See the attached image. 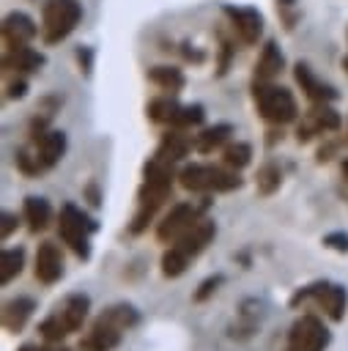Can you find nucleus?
<instances>
[{
  "label": "nucleus",
  "mask_w": 348,
  "mask_h": 351,
  "mask_svg": "<svg viewBox=\"0 0 348 351\" xmlns=\"http://www.w3.org/2000/svg\"><path fill=\"white\" fill-rule=\"evenodd\" d=\"M258 329H260V321H258V318L236 315V321H230V324H227V337H230V340L244 343V340L255 337V332H258Z\"/></svg>",
  "instance_id": "473e14b6"
},
{
  "label": "nucleus",
  "mask_w": 348,
  "mask_h": 351,
  "mask_svg": "<svg viewBox=\"0 0 348 351\" xmlns=\"http://www.w3.org/2000/svg\"><path fill=\"white\" fill-rule=\"evenodd\" d=\"M343 69H345V71H348V55H345V58H343Z\"/></svg>",
  "instance_id": "c03bdc74"
},
{
  "label": "nucleus",
  "mask_w": 348,
  "mask_h": 351,
  "mask_svg": "<svg viewBox=\"0 0 348 351\" xmlns=\"http://www.w3.org/2000/svg\"><path fill=\"white\" fill-rule=\"evenodd\" d=\"M225 274L222 271H214V274H208V277H203L200 282H197V288L192 291V302L195 304H206L208 299H214L216 293H219V288L225 285Z\"/></svg>",
  "instance_id": "7c9ffc66"
},
{
  "label": "nucleus",
  "mask_w": 348,
  "mask_h": 351,
  "mask_svg": "<svg viewBox=\"0 0 348 351\" xmlns=\"http://www.w3.org/2000/svg\"><path fill=\"white\" fill-rule=\"evenodd\" d=\"M233 126L230 123H214V126H206L195 134V151L197 154H214V151H222L230 137H233Z\"/></svg>",
  "instance_id": "5701e85b"
},
{
  "label": "nucleus",
  "mask_w": 348,
  "mask_h": 351,
  "mask_svg": "<svg viewBox=\"0 0 348 351\" xmlns=\"http://www.w3.org/2000/svg\"><path fill=\"white\" fill-rule=\"evenodd\" d=\"M329 346H332V329L315 313H301L288 329L285 351H326Z\"/></svg>",
  "instance_id": "9d476101"
},
{
  "label": "nucleus",
  "mask_w": 348,
  "mask_h": 351,
  "mask_svg": "<svg viewBox=\"0 0 348 351\" xmlns=\"http://www.w3.org/2000/svg\"><path fill=\"white\" fill-rule=\"evenodd\" d=\"M82 19V3L79 0H47L41 5V38L44 44H60L66 41Z\"/></svg>",
  "instance_id": "1a4fd4ad"
},
{
  "label": "nucleus",
  "mask_w": 348,
  "mask_h": 351,
  "mask_svg": "<svg viewBox=\"0 0 348 351\" xmlns=\"http://www.w3.org/2000/svg\"><path fill=\"white\" fill-rule=\"evenodd\" d=\"M252 99L258 107V115L274 126H285L293 123L299 118V101L293 96V90L274 85V82H258L252 85Z\"/></svg>",
  "instance_id": "0eeeda50"
},
{
  "label": "nucleus",
  "mask_w": 348,
  "mask_h": 351,
  "mask_svg": "<svg viewBox=\"0 0 348 351\" xmlns=\"http://www.w3.org/2000/svg\"><path fill=\"white\" fill-rule=\"evenodd\" d=\"M38 36V25L25 14V11H11L3 19V41L5 47H19L30 44Z\"/></svg>",
  "instance_id": "aec40b11"
},
{
  "label": "nucleus",
  "mask_w": 348,
  "mask_h": 351,
  "mask_svg": "<svg viewBox=\"0 0 348 351\" xmlns=\"http://www.w3.org/2000/svg\"><path fill=\"white\" fill-rule=\"evenodd\" d=\"M148 80H151L159 90H164V93H170V96L181 93L184 85H186V77H184V71H181L178 66H151V69H148Z\"/></svg>",
  "instance_id": "b1692460"
},
{
  "label": "nucleus",
  "mask_w": 348,
  "mask_h": 351,
  "mask_svg": "<svg viewBox=\"0 0 348 351\" xmlns=\"http://www.w3.org/2000/svg\"><path fill=\"white\" fill-rule=\"evenodd\" d=\"M222 14L227 16V22H230V27H233V33L238 36L241 44H247V47L258 44V38L263 36V16H260L258 8L225 3L222 5Z\"/></svg>",
  "instance_id": "f8f14e48"
},
{
  "label": "nucleus",
  "mask_w": 348,
  "mask_h": 351,
  "mask_svg": "<svg viewBox=\"0 0 348 351\" xmlns=\"http://www.w3.org/2000/svg\"><path fill=\"white\" fill-rule=\"evenodd\" d=\"M178 184L186 192L195 195H222V192H236L244 186V178L238 176V170H230L225 165H184L178 170Z\"/></svg>",
  "instance_id": "39448f33"
},
{
  "label": "nucleus",
  "mask_w": 348,
  "mask_h": 351,
  "mask_svg": "<svg viewBox=\"0 0 348 351\" xmlns=\"http://www.w3.org/2000/svg\"><path fill=\"white\" fill-rule=\"evenodd\" d=\"M22 217H25L30 233H41V230H47V228L52 225L55 211H52V206H49L47 197L27 195V197L22 200Z\"/></svg>",
  "instance_id": "4be33fe9"
},
{
  "label": "nucleus",
  "mask_w": 348,
  "mask_h": 351,
  "mask_svg": "<svg viewBox=\"0 0 348 351\" xmlns=\"http://www.w3.org/2000/svg\"><path fill=\"white\" fill-rule=\"evenodd\" d=\"M123 343V329L115 326L112 321H107L101 313L93 318L88 335L79 340L77 351H115Z\"/></svg>",
  "instance_id": "4468645a"
},
{
  "label": "nucleus",
  "mask_w": 348,
  "mask_h": 351,
  "mask_svg": "<svg viewBox=\"0 0 348 351\" xmlns=\"http://www.w3.org/2000/svg\"><path fill=\"white\" fill-rule=\"evenodd\" d=\"M27 93V80L25 77H16L5 85V99H22Z\"/></svg>",
  "instance_id": "58836bf2"
},
{
  "label": "nucleus",
  "mask_w": 348,
  "mask_h": 351,
  "mask_svg": "<svg viewBox=\"0 0 348 351\" xmlns=\"http://www.w3.org/2000/svg\"><path fill=\"white\" fill-rule=\"evenodd\" d=\"M0 219H3V225H0V239H3V241H8L25 217H19V214H14V211H3V217H0Z\"/></svg>",
  "instance_id": "c9c22d12"
},
{
  "label": "nucleus",
  "mask_w": 348,
  "mask_h": 351,
  "mask_svg": "<svg viewBox=\"0 0 348 351\" xmlns=\"http://www.w3.org/2000/svg\"><path fill=\"white\" fill-rule=\"evenodd\" d=\"M178 107H181V104L175 101V96L164 93V96L148 101L145 115H148V121H153V123H159V126H170L173 118H175V112H178Z\"/></svg>",
  "instance_id": "cd10ccee"
},
{
  "label": "nucleus",
  "mask_w": 348,
  "mask_h": 351,
  "mask_svg": "<svg viewBox=\"0 0 348 351\" xmlns=\"http://www.w3.org/2000/svg\"><path fill=\"white\" fill-rule=\"evenodd\" d=\"M236 261H241V263H244V269H249V266H252V261H249V252H238V255H236Z\"/></svg>",
  "instance_id": "37998d69"
},
{
  "label": "nucleus",
  "mask_w": 348,
  "mask_h": 351,
  "mask_svg": "<svg viewBox=\"0 0 348 351\" xmlns=\"http://www.w3.org/2000/svg\"><path fill=\"white\" fill-rule=\"evenodd\" d=\"M211 208V197L203 195L200 200H181L170 206V211L156 222V241L159 244H173L178 241L189 228H195Z\"/></svg>",
  "instance_id": "6e6552de"
},
{
  "label": "nucleus",
  "mask_w": 348,
  "mask_h": 351,
  "mask_svg": "<svg viewBox=\"0 0 348 351\" xmlns=\"http://www.w3.org/2000/svg\"><path fill=\"white\" fill-rule=\"evenodd\" d=\"M36 280L41 285H55L63 280L66 274V263H63V250L55 241H41L36 250V263H33Z\"/></svg>",
  "instance_id": "ddd939ff"
},
{
  "label": "nucleus",
  "mask_w": 348,
  "mask_h": 351,
  "mask_svg": "<svg viewBox=\"0 0 348 351\" xmlns=\"http://www.w3.org/2000/svg\"><path fill=\"white\" fill-rule=\"evenodd\" d=\"M279 186H282V167L274 159L263 162L255 173V192L260 197H271V195L279 192Z\"/></svg>",
  "instance_id": "a878e982"
},
{
  "label": "nucleus",
  "mask_w": 348,
  "mask_h": 351,
  "mask_svg": "<svg viewBox=\"0 0 348 351\" xmlns=\"http://www.w3.org/2000/svg\"><path fill=\"white\" fill-rule=\"evenodd\" d=\"M16 351H69V348H63V346H58V343H25V346H19Z\"/></svg>",
  "instance_id": "a19ab883"
},
{
  "label": "nucleus",
  "mask_w": 348,
  "mask_h": 351,
  "mask_svg": "<svg viewBox=\"0 0 348 351\" xmlns=\"http://www.w3.org/2000/svg\"><path fill=\"white\" fill-rule=\"evenodd\" d=\"M340 129H343V115L332 104H312L301 115V121L296 123V140L310 143L312 137L332 134V132H340Z\"/></svg>",
  "instance_id": "9b49d317"
},
{
  "label": "nucleus",
  "mask_w": 348,
  "mask_h": 351,
  "mask_svg": "<svg viewBox=\"0 0 348 351\" xmlns=\"http://www.w3.org/2000/svg\"><path fill=\"white\" fill-rule=\"evenodd\" d=\"M69 151V137L63 129H44L38 134H30V143L14 151V165L22 176H41L52 170Z\"/></svg>",
  "instance_id": "f03ea898"
},
{
  "label": "nucleus",
  "mask_w": 348,
  "mask_h": 351,
  "mask_svg": "<svg viewBox=\"0 0 348 351\" xmlns=\"http://www.w3.org/2000/svg\"><path fill=\"white\" fill-rule=\"evenodd\" d=\"M321 244L326 250H334L340 255H348V230H329V233H323Z\"/></svg>",
  "instance_id": "f704fd0d"
},
{
  "label": "nucleus",
  "mask_w": 348,
  "mask_h": 351,
  "mask_svg": "<svg viewBox=\"0 0 348 351\" xmlns=\"http://www.w3.org/2000/svg\"><path fill=\"white\" fill-rule=\"evenodd\" d=\"M249 162H252V145H249V143L233 140V143H227V145L222 148V165H225V167L241 173L244 167H249Z\"/></svg>",
  "instance_id": "c85d7f7f"
},
{
  "label": "nucleus",
  "mask_w": 348,
  "mask_h": 351,
  "mask_svg": "<svg viewBox=\"0 0 348 351\" xmlns=\"http://www.w3.org/2000/svg\"><path fill=\"white\" fill-rule=\"evenodd\" d=\"M285 69V55L282 49L277 47V41H266L260 55H258V63H255V80L258 82H274Z\"/></svg>",
  "instance_id": "412c9836"
},
{
  "label": "nucleus",
  "mask_w": 348,
  "mask_h": 351,
  "mask_svg": "<svg viewBox=\"0 0 348 351\" xmlns=\"http://www.w3.org/2000/svg\"><path fill=\"white\" fill-rule=\"evenodd\" d=\"M274 8H277L279 22L285 25V30H293L296 19H299V3L296 0H274Z\"/></svg>",
  "instance_id": "72a5a7b5"
},
{
  "label": "nucleus",
  "mask_w": 348,
  "mask_h": 351,
  "mask_svg": "<svg viewBox=\"0 0 348 351\" xmlns=\"http://www.w3.org/2000/svg\"><path fill=\"white\" fill-rule=\"evenodd\" d=\"M25 247H3L0 252V285H11L22 271H25Z\"/></svg>",
  "instance_id": "393cba45"
},
{
  "label": "nucleus",
  "mask_w": 348,
  "mask_h": 351,
  "mask_svg": "<svg viewBox=\"0 0 348 351\" xmlns=\"http://www.w3.org/2000/svg\"><path fill=\"white\" fill-rule=\"evenodd\" d=\"M304 304H315L318 310H323V315L334 324H340L345 318V307H348V288L343 282H332V280H315L304 288H296L288 299L290 310H299Z\"/></svg>",
  "instance_id": "423d86ee"
},
{
  "label": "nucleus",
  "mask_w": 348,
  "mask_h": 351,
  "mask_svg": "<svg viewBox=\"0 0 348 351\" xmlns=\"http://www.w3.org/2000/svg\"><path fill=\"white\" fill-rule=\"evenodd\" d=\"M82 195H85V200L93 206V208H99L101 203H104V197H101V189H99V184L96 181H90V184H85V189H82Z\"/></svg>",
  "instance_id": "ea45409f"
},
{
  "label": "nucleus",
  "mask_w": 348,
  "mask_h": 351,
  "mask_svg": "<svg viewBox=\"0 0 348 351\" xmlns=\"http://www.w3.org/2000/svg\"><path fill=\"white\" fill-rule=\"evenodd\" d=\"M88 313H90V296L85 291H69L60 302H55L49 315L38 321L36 332L47 343H60L69 335L82 329V324L88 321Z\"/></svg>",
  "instance_id": "7ed1b4c3"
},
{
  "label": "nucleus",
  "mask_w": 348,
  "mask_h": 351,
  "mask_svg": "<svg viewBox=\"0 0 348 351\" xmlns=\"http://www.w3.org/2000/svg\"><path fill=\"white\" fill-rule=\"evenodd\" d=\"M101 315H104L107 321H112L115 326H121L123 332H129V329H134V326L142 324V313H140L132 302H115V304H110L107 310H101Z\"/></svg>",
  "instance_id": "bb28decb"
},
{
  "label": "nucleus",
  "mask_w": 348,
  "mask_h": 351,
  "mask_svg": "<svg viewBox=\"0 0 348 351\" xmlns=\"http://www.w3.org/2000/svg\"><path fill=\"white\" fill-rule=\"evenodd\" d=\"M340 176H343V184L348 186V156L340 162Z\"/></svg>",
  "instance_id": "79ce46f5"
},
{
  "label": "nucleus",
  "mask_w": 348,
  "mask_h": 351,
  "mask_svg": "<svg viewBox=\"0 0 348 351\" xmlns=\"http://www.w3.org/2000/svg\"><path fill=\"white\" fill-rule=\"evenodd\" d=\"M178 181V173L173 170L170 162L151 156L142 165V184L137 189V208L126 225L129 236H142L148 230V225L153 222L156 211L170 200L173 195V184Z\"/></svg>",
  "instance_id": "f257e3e1"
},
{
  "label": "nucleus",
  "mask_w": 348,
  "mask_h": 351,
  "mask_svg": "<svg viewBox=\"0 0 348 351\" xmlns=\"http://www.w3.org/2000/svg\"><path fill=\"white\" fill-rule=\"evenodd\" d=\"M189 151H195V137H189L186 129H173V126H170V129L162 134V140H159L153 156H156V159H164V162H170V165H175V162H181L184 156H189Z\"/></svg>",
  "instance_id": "6ab92c4d"
},
{
  "label": "nucleus",
  "mask_w": 348,
  "mask_h": 351,
  "mask_svg": "<svg viewBox=\"0 0 348 351\" xmlns=\"http://www.w3.org/2000/svg\"><path fill=\"white\" fill-rule=\"evenodd\" d=\"M293 77L299 82V88L304 90V96L312 101V104H332L340 99V90L329 82H323L321 77H315V71L307 66V63H296L293 66Z\"/></svg>",
  "instance_id": "dca6fc26"
},
{
  "label": "nucleus",
  "mask_w": 348,
  "mask_h": 351,
  "mask_svg": "<svg viewBox=\"0 0 348 351\" xmlns=\"http://www.w3.org/2000/svg\"><path fill=\"white\" fill-rule=\"evenodd\" d=\"M214 236H216V222L206 214L195 228H189V230H186L178 241H173L170 247H173V250H178V252L192 263V261H195V258H197V255H200V252L214 241Z\"/></svg>",
  "instance_id": "2eb2a0df"
},
{
  "label": "nucleus",
  "mask_w": 348,
  "mask_h": 351,
  "mask_svg": "<svg viewBox=\"0 0 348 351\" xmlns=\"http://www.w3.org/2000/svg\"><path fill=\"white\" fill-rule=\"evenodd\" d=\"M44 63H47V55L33 49L30 44L3 49V69L11 71V74H36V71L44 69Z\"/></svg>",
  "instance_id": "a211bd4d"
},
{
  "label": "nucleus",
  "mask_w": 348,
  "mask_h": 351,
  "mask_svg": "<svg viewBox=\"0 0 348 351\" xmlns=\"http://www.w3.org/2000/svg\"><path fill=\"white\" fill-rule=\"evenodd\" d=\"M77 66L85 77H90V71H93V49L90 47H77Z\"/></svg>",
  "instance_id": "4c0bfd02"
},
{
  "label": "nucleus",
  "mask_w": 348,
  "mask_h": 351,
  "mask_svg": "<svg viewBox=\"0 0 348 351\" xmlns=\"http://www.w3.org/2000/svg\"><path fill=\"white\" fill-rule=\"evenodd\" d=\"M206 121V107L203 104H181L175 118H173V129H192V126H203Z\"/></svg>",
  "instance_id": "c756f323"
},
{
  "label": "nucleus",
  "mask_w": 348,
  "mask_h": 351,
  "mask_svg": "<svg viewBox=\"0 0 348 351\" xmlns=\"http://www.w3.org/2000/svg\"><path fill=\"white\" fill-rule=\"evenodd\" d=\"M236 315H247V318H258V321H260V315H263V302H260V299H255V296L241 299V304H238Z\"/></svg>",
  "instance_id": "e433bc0d"
},
{
  "label": "nucleus",
  "mask_w": 348,
  "mask_h": 351,
  "mask_svg": "<svg viewBox=\"0 0 348 351\" xmlns=\"http://www.w3.org/2000/svg\"><path fill=\"white\" fill-rule=\"evenodd\" d=\"M99 219L90 217L85 208H79L77 203H63L60 206V214H58V236L60 241L82 261L88 263L93 258V244H90V236L99 233Z\"/></svg>",
  "instance_id": "20e7f679"
},
{
  "label": "nucleus",
  "mask_w": 348,
  "mask_h": 351,
  "mask_svg": "<svg viewBox=\"0 0 348 351\" xmlns=\"http://www.w3.org/2000/svg\"><path fill=\"white\" fill-rule=\"evenodd\" d=\"M36 310H38V302H36L33 296L19 293V296L5 299V302H3V313H0L3 329H5L8 335H19V332L27 326V321L33 318Z\"/></svg>",
  "instance_id": "f3484780"
},
{
  "label": "nucleus",
  "mask_w": 348,
  "mask_h": 351,
  "mask_svg": "<svg viewBox=\"0 0 348 351\" xmlns=\"http://www.w3.org/2000/svg\"><path fill=\"white\" fill-rule=\"evenodd\" d=\"M159 266H162V277H167V280H175V277H181L186 269H189V261L178 252V250H173V247H167L164 252H162V261H159Z\"/></svg>",
  "instance_id": "2f4dec72"
}]
</instances>
